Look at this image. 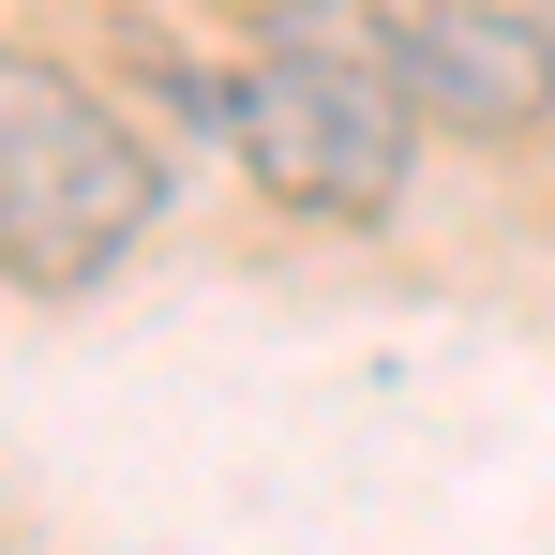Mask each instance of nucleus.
<instances>
[{
  "mask_svg": "<svg viewBox=\"0 0 555 555\" xmlns=\"http://www.w3.org/2000/svg\"><path fill=\"white\" fill-rule=\"evenodd\" d=\"M225 151L241 181L300 210V225H390L405 166H421V105L390 76L375 0H256V61L225 91Z\"/></svg>",
  "mask_w": 555,
  "mask_h": 555,
  "instance_id": "nucleus-1",
  "label": "nucleus"
},
{
  "mask_svg": "<svg viewBox=\"0 0 555 555\" xmlns=\"http://www.w3.org/2000/svg\"><path fill=\"white\" fill-rule=\"evenodd\" d=\"M151 210H166V135H135V120L91 105L30 181H0V285L76 300V285H105L135 241H151Z\"/></svg>",
  "mask_w": 555,
  "mask_h": 555,
  "instance_id": "nucleus-2",
  "label": "nucleus"
},
{
  "mask_svg": "<svg viewBox=\"0 0 555 555\" xmlns=\"http://www.w3.org/2000/svg\"><path fill=\"white\" fill-rule=\"evenodd\" d=\"M375 30H390V76H405V105H421L436 135L511 151V135H541V120H555V30H541V15H480V0H375Z\"/></svg>",
  "mask_w": 555,
  "mask_h": 555,
  "instance_id": "nucleus-3",
  "label": "nucleus"
},
{
  "mask_svg": "<svg viewBox=\"0 0 555 555\" xmlns=\"http://www.w3.org/2000/svg\"><path fill=\"white\" fill-rule=\"evenodd\" d=\"M76 120H91L76 61H61V46H15V30H0V181H30V166H46V151H61Z\"/></svg>",
  "mask_w": 555,
  "mask_h": 555,
  "instance_id": "nucleus-4",
  "label": "nucleus"
},
{
  "mask_svg": "<svg viewBox=\"0 0 555 555\" xmlns=\"http://www.w3.org/2000/svg\"><path fill=\"white\" fill-rule=\"evenodd\" d=\"M480 15H541V30H555V0H480Z\"/></svg>",
  "mask_w": 555,
  "mask_h": 555,
  "instance_id": "nucleus-5",
  "label": "nucleus"
}]
</instances>
